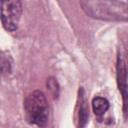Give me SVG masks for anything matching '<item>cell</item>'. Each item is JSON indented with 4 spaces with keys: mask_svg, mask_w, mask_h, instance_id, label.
Instances as JSON below:
<instances>
[{
    "mask_svg": "<svg viewBox=\"0 0 128 128\" xmlns=\"http://www.w3.org/2000/svg\"><path fill=\"white\" fill-rule=\"evenodd\" d=\"M11 58L9 55H5L4 52H2L1 55V71L2 74H9L11 72Z\"/></svg>",
    "mask_w": 128,
    "mask_h": 128,
    "instance_id": "cell-7",
    "label": "cell"
},
{
    "mask_svg": "<svg viewBox=\"0 0 128 128\" xmlns=\"http://www.w3.org/2000/svg\"><path fill=\"white\" fill-rule=\"evenodd\" d=\"M116 77L118 89L122 95L123 101V116L128 119V84H127V69L126 64L121 53H118L116 64Z\"/></svg>",
    "mask_w": 128,
    "mask_h": 128,
    "instance_id": "cell-4",
    "label": "cell"
},
{
    "mask_svg": "<svg viewBox=\"0 0 128 128\" xmlns=\"http://www.w3.org/2000/svg\"><path fill=\"white\" fill-rule=\"evenodd\" d=\"M21 13V0H1V21L7 31L17 30Z\"/></svg>",
    "mask_w": 128,
    "mask_h": 128,
    "instance_id": "cell-3",
    "label": "cell"
},
{
    "mask_svg": "<svg viewBox=\"0 0 128 128\" xmlns=\"http://www.w3.org/2000/svg\"><path fill=\"white\" fill-rule=\"evenodd\" d=\"M80 6L91 18L111 22H128V4L122 1L80 0Z\"/></svg>",
    "mask_w": 128,
    "mask_h": 128,
    "instance_id": "cell-1",
    "label": "cell"
},
{
    "mask_svg": "<svg viewBox=\"0 0 128 128\" xmlns=\"http://www.w3.org/2000/svg\"><path fill=\"white\" fill-rule=\"evenodd\" d=\"M27 121L37 126H45L48 122L49 106L45 94L40 90L31 92L24 100Z\"/></svg>",
    "mask_w": 128,
    "mask_h": 128,
    "instance_id": "cell-2",
    "label": "cell"
},
{
    "mask_svg": "<svg viewBox=\"0 0 128 128\" xmlns=\"http://www.w3.org/2000/svg\"><path fill=\"white\" fill-rule=\"evenodd\" d=\"M109 102L106 98L104 97H95L93 98L92 100V109H93V112L95 113V115L97 116H101L103 115L108 109H109Z\"/></svg>",
    "mask_w": 128,
    "mask_h": 128,
    "instance_id": "cell-6",
    "label": "cell"
},
{
    "mask_svg": "<svg viewBox=\"0 0 128 128\" xmlns=\"http://www.w3.org/2000/svg\"><path fill=\"white\" fill-rule=\"evenodd\" d=\"M79 126L84 127L89 118V112L87 107V101L85 98V92L82 87L79 89Z\"/></svg>",
    "mask_w": 128,
    "mask_h": 128,
    "instance_id": "cell-5",
    "label": "cell"
},
{
    "mask_svg": "<svg viewBox=\"0 0 128 128\" xmlns=\"http://www.w3.org/2000/svg\"><path fill=\"white\" fill-rule=\"evenodd\" d=\"M47 87L51 91V93L53 94L54 98H57L59 95V86H58V83H57L55 78L50 77L47 79Z\"/></svg>",
    "mask_w": 128,
    "mask_h": 128,
    "instance_id": "cell-8",
    "label": "cell"
}]
</instances>
